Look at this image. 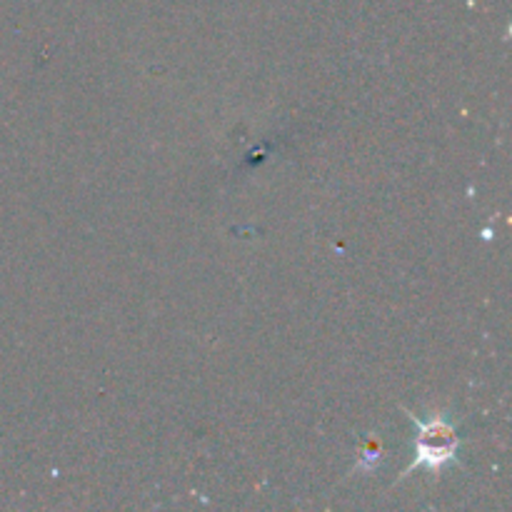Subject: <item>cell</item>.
<instances>
[{
	"mask_svg": "<svg viewBox=\"0 0 512 512\" xmlns=\"http://www.w3.org/2000/svg\"><path fill=\"white\" fill-rule=\"evenodd\" d=\"M408 418L413 420V425L418 428V438H415V458L413 463L405 468V475H410L413 470L428 468V470H443L445 465L458 463V425L448 418H430L428 423L420 418H415L413 413H408Z\"/></svg>",
	"mask_w": 512,
	"mask_h": 512,
	"instance_id": "6da1fadb",
	"label": "cell"
}]
</instances>
